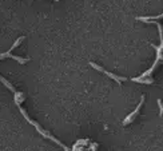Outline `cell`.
<instances>
[{"mask_svg": "<svg viewBox=\"0 0 163 151\" xmlns=\"http://www.w3.org/2000/svg\"><path fill=\"white\" fill-rule=\"evenodd\" d=\"M20 112H22V115H23V117H24V118L27 119V121H28V123H30V125H32V126H35V127H36L38 133L40 134V135H43L44 138H47V139H51V141H54L55 143H58V145H59V146H60V147H62V149H63V150H66V151H68V150H70L67 146H64L63 143H62V142H59V141H58L56 138H54L51 134H48L47 131H44L43 129H40V126H39V123H36L35 121H31V119H30V117H28V114H27V112H26V110H23V108H20Z\"/></svg>", "mask_w": 163, "mask_h": 151, "instance_id": "1", "label": "cell"}, {"mask_svg": "<svg viewBox=\"0 0 163 151\" xmlns=\"http://www.w3.org/2000/svg\"><path fill=\"white\" fill-rule=\"evenodd\" d=\"M90 66L92 68H95V70H98V71H100V72H103V74H106L107 76H110L111 79H114L116 83L118 84H120V82H122V80H126V78H123V76H116L115 74H111V72H108V71H106V70L104 68H102L100 67V66H98V64H95L94 62H90Z\"/></svg>", "mask_w": 163, "mask_h": 151, "instance_id": "2", "label": "cell"}, {"mask_svg": "<svg viewBox=\"0 0 163 151\" xmlns=\"http://www.w3.org/2000/svg\"><path fill=\"white\" fill-rule=\"evenodd\" d=\"M143 102H145V98H143V96H142V99H141V103H139L138 104V106H137V108H135V110L133 111V112H131V114L129 115V117H127L126 119H125V121H123V125H129V123H131V122H133L134 121V118H135V115H138V112H139V110H141V107H142V104H143Z\"/></svg>", "mask_w": 163, "mask_h": 151, "instance_id": "3", "label": "cell"}, {"mask_svg": "<svg viewBox=\"0 0 163 151\" xmlns=\"http://www.w3.org/2000/svg\"><path fill=\"white\" fill-rule=\"evenodd\" d=\"M133 82H137V83H143V84H153L154 80L149 78V76H146V78H133Z\"/></svg>", "mask_w": 163, "mask_h": 151, "instance_id": "4", "label": "cell"}, {"mask_svg": "<svg viewBox=\"0 0 163 151\" xmlns=\"http://www.w3.org/2000/svg\"><path fill=\"white\" fill-rule=\"evenodd\" d=\"M0 82H2L3 84H4L6 87H8V90H11V91H12V92H15V91H16V90H15V87L12 86V84H11V83L8 82V80H6V79L3 78L2 75H0Z\"/></svg>", "mask_w": 163, "mask_h": 151, "instance_id": "5", "label": "cell"}, {"mask_svg": "<svg viewBox=\"0 0 163 151\" xmlns=\"http://www.w3.org/2000/svg\"><path fill=\"white\" fill-rule=\"evenodd\" d=\"M162 18V14L158 15V16H141V18H137V20H141V22H149V20H153V19H161Z\"/></svg>", "mask_w": 163, "mask_h": 151, "instance_id": "6", "label": "cell"}, {"mask_svg": "<svg viewBox=\"0 0 163 151\" xmlns=\"http://www.w3.org/2000/svg\"><path fill=\"white\" fill-rule=\"evenodd\" d=\"M23 40H24V36H22V38H19V39H18L16 42H15V44L12 46V47H11V50H10V51H8V52H11V51H12V50H15V48H16V47H18V46H19V44H20V43H22V42H23Z\"/></svg>", "mask_w": 163, "mask_h": 151, "instance_id": "7", "label": "cell"}, {"mask_svg": "<svg viewBox=\"0 0 163 151\" xmlns=\"http://www.w3.org/2000/svg\"><path fill=\"white\" fill-rule=\"evenodd\" d=\"M158 106H159V110H161V114H159V115L162 117V115H163V106H162V100L161 99H158Z\"/></svg>", "mask_w": 163, "mask_h": 151, "instance_id": "8", "label": "cell"}, {"mask_svg": "<svg viewBox=\"0 0 163 151\" xmlns=\"http://www.w3.org/2000/svg\"><path fill=\"white\" fill-rule=\"evenodd\" d=\"M55 2H59V0H55Z\"/></svg>", "mask_w": 163, "mask_h": 151, "instance_id": "9", "label": "cell"}]
</instances>
